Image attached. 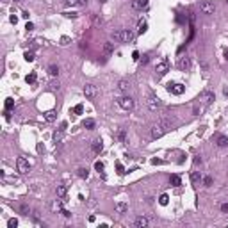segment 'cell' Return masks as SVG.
<instances>
[{
    "label": "cell",
    "instance_id": "obj_1",
    "mask_svg": "<svg viewBox=\"0 0 228 228\" xmlns=\"http://www.w3.org/2000/svg\"><path fill=\"white\" fill-rule=\"evenodd\" d=\"M171 127H173V123H171L169 119H160V121H157V123L152 127V137H153V139L160 137L162 134H166L168 130H171Z\"/></svg>",
    "mask_w": 228,
    "mask_h": 228
},
{
    "label": "cell",
    "instance_id": "obj_2",
    "mask_svg": "<svg viewBox=\"0 0 228 228\" xmlns=\"http://www.w3.org/2000/svg\"><path fill=\"white\" fill-rule=\"evenodd\" d=\"M200 11L203 14H214L216 13V5H214V2H210V0H203V2L200 4Z\"/></svg>",
    "mask_w": 228,
    "mask_h": 228
},
{
    "label": "cell",
    "instance_id": "obj_3",
    "mask_svg": "<svg viewBox=\"0 0 228 228\" xmlns=\"http://www.w3.org/2000/svg\"><path fill=\"white\" fill-rule=\"evenodd\" d=\"M155 71H157L159 75H166V73L169 71V61L166 59V57L160 59L159 63H157V66H155Z\"/></svg>",
    "mask_w": 228,
    "mask_h": 228
},
{
    "label": "cell",
    "instance_id": "obj_4",
    "mask_svg": "<svg viewBox=\"0 0 228 228\" xmlns=\"http://www.w3.org/2000/svg\"><path fill=\"white\" fill-rule=\"evenodd\" d=\"M146 103H148V109H150V111H157V109L160 107V98H159L157 95H153V93H150Z\"/></svg>",
    "mask_w": 228,
    "mask_h": 228
},
{
    "label": "cell",
    "instance_id": "obj_5",
    "mask_svg": "<svg viewBox=\"0 0 228 228\" xmlns=\"http://www.w3.org/2000/svg\"><path fill=\"white\" fill-rule=\"evenodd\" d=\"M118 105L125 111H130V109H134V100L130 96H121V98H118Z\"/></svg>",
    "mask_w": 228,
    "mask_h": 228
},
{
    "label": "cell",
    "instance_id": "obj_6",
    "mask_svg": "<svg viewBox=\"0 0 228 228\" xmlns=\"http://www.w3.org/2000/svg\"><path fill=\"white\" fill-rule=\"evenodd\" d=\"M84 95H86V98H89V100H95V98H96V95H98L96 86H93V84H86V86H84Z\"/></svg>",
    "mask_w": 228,
    "mask_h": 228
},
{
    "label": "cell",
    "instance_id": "obj_7",
    "mask_svg": "<svg viewBox=\"0 0 228 228\" xmlns=\"http://www.w3.org/2000/svg\"><path fill=\"white\" fill-rule=\"evenodd\" d=\"M16 168H18V171L20 173H29V169H30V164L23 159V157H20L18 160H16Z\"/></svg>",
    "mask_w": 228,
    "mask_h": 228
},
{
    "label": "cell",
    "instance_id": "obj_8",
    "mask_svg": "<svg viewBox=\"0 0 228 228\" xmlns=\"http://www.w3.org/2000/svg\"><path fill=\"white\" fill-rule=\"evenodd\" d=\"M168 91L173 93V95H182L185 91V86L184 84H168Z\"/></svg>",
    "mask_w": 228,
    "mask_h": 228
},
{
    "label": "cell",
    "instance_id": "obj_9",
    "mask_svg": "<svg viewBox=\"0 0 228 228\" xmlns=\"http://www.w3.org/2000/svg\"><path fill=\"white\" fill-rule=\"evenodd\" d=\"M178 68H180L182 71H187V70L191 68V59H189L187 55L180 57V61H178Z\"/></svg>",
    "mask_w": 228,
    "mask_h": 228
},
{
    "label": "cell",
    "instance_id": "obj_10",
    "mask_svg": "<svg viewBox=\"0 0 228 228\" xmlns=\"http://www.w3.org/2000/svg\"><path fill=\"white\" fill-rule=\"evenodd\" d=\"M121 41H123V43H132V41H134V32L128 30V29L121 30Z\"/></svg>",
    "mask_w": 228,
    "mask_h": 228
},
{
    "label": "cell",
    "instance_id": "obj_11",
    "mask_svg": "<svg viewBox=\"0 0 228 228\" xmlns=\"http://www.w3.org/2000/svg\"><path fill=\"white\" fill-rule=\"evenodd\" d=\"M146 5H148V0H134V2H132V9H134V11H143Z\"/></svg>",
    "mask_w": 228,
    "mask_h": 228
},
{
    "label": "cell",
    "instance_id": "obj_12",
    "mask_svg": "<svg viewBox=\"0 0 228 228\" xmlns=\"http://www.w3.org/2000/svg\"><path fill=\"white\" fill-rule=\"evenodd\" d=\"M214 143L217 144V146H226V144H228V137L223 136V134H217L216 139H214Z\"/></svg>",
    "mask_w": 228,
    "mask_h": 228
},
{
    "label": "cell",
    "instance_id": "obj_13",
    "mask_svg": "<svg viewBox=\"0 0 228 228\" xmlns=\"http://www.w3.org/2000/svg\"><path fill=\"white\" fill-rule=\"evenodd\" d=\"M200 100H203L205 103H210V102L214 100V93H212V91H203V93H201V98H200Z\"/></svg>",
    "mask_w": 228,
    "mask_h": 228
},
{
    "label": "cell",
    "instance_id": "obj_14",
    "mask_svg": "<svg viewBox=\"0 0 228 228\" xmlns=\"http://www.w3.org/2000/svg\"><path fill=\"white\" fill-rule=\"evenodd\" d=\"M16 209H18V212L22 214V216H29V214H30L29 205H25V203H18V205H16Z\"/></svg>",
    "mask_w": 228,
    "mask_h": 228
},
{
    "label": "cell",
    "instance_id": "obj_15",
    "mask_svg": "<svg viewBox=\"0 0 228 228\" xmlns=\"http://www.w3.org/2000/svg\"><path fill=\"white\" fill-rule=\"evenodd\" d=\"M134 225H136L137 228H146V226H148V219H146V217H144V216H139L137 219H136V223H134Z\"/></svg>",
    "mask_w": 228,
    "mask_h": 228
},
{
    "label": "cell",
    "instance_id": "obj_16",
    "mask_svg": "<svg viewBox=\"0 0 228 228\" xmlns=\"http://www.w3.org/2000/svg\"><path fill=\"white\" fill-rule=\"evenodd\" d=\"M146 29H148L146 20H139V22H137V34H144V32H146Z\"/></svg>",
    "mask_w": 228,
    "mask_h": 228
},
{
    "label": "cell",
    "instance_id": "obj_17",
    "mask_svg": "<svg viewBox=\"0 0 228 228\" xmlns=\"http://www.w3.org/2000/svg\"><path fill=\"white\" fill-rule=\"evenodd\" d=\"M103 150V143H102V139H95L93 141V152L95 153H100Z\"/></svg>",
    "mask_w": 228,
    "mask_h": 228
},
{
    "label": "cell",
    "instance_id": "obj_18",
    "mask_svg": "<svg viewBox=\"0 0 228 228\" xmlns=\"http://www.w3.org/2000/svg\"><path fill=\"white\" fill-rule=\"evenodd\" d=\"M169 184L173 185V187H178V185H182V178L178 177V175H171V177H169Z\"/></svg>",
    "mask_w": 228,
    "mask_h": 228
},
{
    "label": "cell",
    "instance_id": "obj_19",
    "mask_svg": "<svg viewBox=\"0 0 228 228\" xmlns=\"http://www.w3.org/2000/svg\"><path fill=\"white\" fill-rule=\"evenodd\" d=\"M127 209H128V205H127L125 201H119V203L116 205V212H118V214H125Z\"/></svg>",
    "mask_w": 228,
    "mask_h": 228
},
{
    "label": "cell",
    "instance_id": "obj_20",
    "mask_svg": "<svg viewBox=\"0 0 228 228\" xmlns=\"http://www.w3.org/2000/svg\"><path fill=\"white\" fill-rule=\"evenodd\" d=\"M200 180H201V173L200 171H193L191 173V182L193 184H200Z\"/></svg>",
    "mask_w": 228,
    "mask_h": 228
},
{
    "label": "cell",
    "instance_id": "obj_21",
    "mask_svg": "<svg viewBox=\"0 0 228 228\" xmlns=\"http://www.w3.org/2000/svg\"><path fill=\"white\" fill-rule=\"evenodd\" d=\"M112 52H114V46H112L111 41H107V43L103 45V54H105V55H111Z\"/></svg>",
    "mask_w": 228,
    "mask_h": 228
},
{
    "label": "cell",
    "instance_id": "obj_22",
    "mask_svg": "<svg viewBox=\"0 0 228 228\" xmlns=\"http://www.w3.org/2000/svg\"><path fill=\"white\" fill-rule=\"evenodd\" d=\"M118 89H119V91H128V89H130V84H128L127 80H119V82H118Z\"/></svg>",
    "mask_w": 228,
    "mask_h": 228
},
{
    "label": "cell",
    "instance_id": "obj_23",
    "mask_svg": "<svg viewBox=\"0 0 228 228\" xmlns=\"http://www.w3.org/2000/svg\"><path fill=\"white\" fill-rule=\"evenodd\" d=\"M66 193H68L66 185H57V196H59V198H64Z\"/></svg>",
    "mask_w": 228,
    "mask_h": 228
},
{
    "label": "cell",
    "instance_id": "obj_24",
    "mask_svg": "<svg viewBox=\"0 0 228 228\" xmlns=\"http://www.w3.org/2000/svg\"><path fill=\"white\" fill-rule=\"evenodd\" d=\"M48 73H50L52 77H57V75H59V66L50 64V66H48Z\"/></svg>",
    "mask_w": 228,
    "mask_h": 228
},
{
    "label": "cell",
    "instance_id": "obj_25",
    "mask_svg": "<svg viewBox=\"0 0 228 228\" xmlns=\"http://www.w3.org/2000/svg\"><path fill=\"white\" fill-rule=\"evenodd\" d=\"M36 79H38V75H36V71H32V73H29V75L25 77V80H27V84H36Z\"/></svg>",
    "mask_w": 228,
    "mask_h": 228
},
{
    "label": "cell",
    "instance_id": "obj_26",
    "mask_svg": "<svg viewBox=\"0 0 228 228\" xmlns=\"http://www.w3.org/2000/svg\"><path fill=\"white\" fill-rule=\"evenodd\" d=\"M57 118V112L55 111H48V112H45V119L46 121H54Z\"/></svg>",
    "mask_w": 228,
    "mask_h": 228
},
{
    "label": "cell",
    "instance_id": "obj_27",
    "mask_svg": "<svg viewBox=\"0 0 228 228\" xmlns=\"http://www.w3.org/2000/svg\"><path fill=\"white\" fill-rule=\"evenodd\" d=\"M52 210H54V212L63 210V200H57V201H54V205H52Z\"/></svg>",
    "mask_w": 228,
    "mask_h": 228
},
{
    "label": "cell",
    "instance_id": "obj_28",
    "mask_svg": "<svg viewBox=\"0 0 228 228\" xmlns=\"http://www.w3.org/2000/svg\"><path fill=\"white\" fill-rule=\"evenodd\" d=\"M84 127H86L87 130H93V128H95V119H91V118L84 119Z\"/></svg>",
    "mask_w": 228,
    "mask_h": 228
},
{
    "label": "cell",
    "instance_id": "obj_29",
    "mask_svg": "<svg viewBox=\"0 0 228 228\" xmlns=\"http://www.w3.org/2000/svg\"><path fill=\"white\" fill-rule=\"evenodd\" d=\"M77 175H79L80 178H87V177H89V171H87V168H80V169L77 171Z\"/></svg>",
    "mask_w": 228,
    "mask_h": 228
},
{
    "label": "cell",
    "instance_id": "obj_30",
    "mask_svg": "<svg viewBox=\"0 0 228 228\" xmlns=\"http://www.w3.org/2000/svg\"><path fill=\"white\" fill-rule=\"evenodd\" d=\"M23 57H25V61H29V63H32V61L36 59V57H34V52H32V50H30V52H25V54H23Z\"/></svg>",
    "mask_w": 228,
    "mask_h": 228
},
{
    "label": "cell",
    "instance_id": "obj_31",
    "mask_svg": "<svg viewBox=\"0 0 228 228\" xmlns=\"http://www.w3.org/2000/svg\"><path fill=\"white\" fill-rule=\"evenodd\" d=\"M93 23H95V25H102V23H103L102 16H100V14H93Z\"/></svg>",
    "mask_w": 228,
    "mask_h": 228
},
{
    "label": "cell",
    "instance_id": "obj_32",
    "mask_svg": "<svg viewBox=\"0 0 228 228\" xmlns=\"http://www.w3.org/2000/svg\"><path fill=\"white\" fill-rule=\"evenodd\" d=\"M7 226L9 228H16L18 226V219H16V217H11V219L7 221Z\"/></svg>",
    "mask_w": 228,
    "mask_h": 228
},
{
    "label": "cell",
    "instance_id": "obj_33",
    "mask_svg": "<svg viewBox=\"0 0 228 228\" xmlns=\"http://www.w3.org/2000/svg\"><path fill=\"white\" fill-rule=\"evenodd\" d=\"M14 107V102H13V98H7L5 100V111H11Z\"/></svg>",
    "mask_w": 228,
    "mask_h": 228
},
{
    "label": "cell",
    "instance_id": "obj_34",
    "mask_svg": "<svg viewBox=\"0 0 228 228\" xmlns=\"http://www.w3.org/2000/svg\"><path fill=\"white\" fill-rule=\"evenodd\" d=\"M103 168H105V166H103V162H102V160H96V162H95V169H96L98 173H100V171H103Z\"/></svg>",
    "mask_w": 228,
    "mask_h": 228
},
{
    "label": "cell",
    "instance_id": "obj_35",
    "mask_svg": "<svg viewBox=\"0 0 228 228\" xmlns=\"http://www.w3.org/2000/svg\"><path fill=\"white\" fill-rule=\"evenodd\" d=\"M118 139H119L121 143H127V134L123 132V130H119V132H118Z\"/></svg>",
    "mask_w": 228,
    "mask_h": 228
},
{
    "label": "cell",
    "instance_id": "obj_36",
    "mask_svg": "<svg viewBox=\"0 0 228 228\" xmlns=\"http://www.w3.org/2000/svg\"><path fill=\"white\" fill-rule=\"evenodd\" d=\"M168 201H169V198H168V194H162L160 198H159V203L160 205H168Z\"/></svg>",
    "mask_w": 228,
    "mask_h": 228
},
{
    "label": "cell",
    "instance_id": "obj_37",
    "mask_svg": "<svg viewBox=\"0 0 228 228\" xmlns=\"http://www.w3.org/2000/svg\"><path fill=\"white\" fill-rule=\"evenodd\" d=\"M116 169H118V173L119 175H125L127 171H125V168H123V164L121 162H116Z\"/></svg>",
    "mask_w": 228,
    "mask_h": 228
},
{
    "label": "cell",
    "instance_id": "obj_38",
    "mask_svg": "<svg viewBox=\"0 0 228 228\" xmlns=\"http://www.w3.org/2000/svg\"><path fill=\"white\" fill-rule=\"evenodd\" d=\"M54 139H55V143H61V139H63V130L55 132V134H54Z\"/></svg>",
    "mask_w": 228,
    "mask_h": 228
},
{
    "label": "cell",
    "instance_id": "obj_39",
    "mask_svg": "<svg viewBox=\"0 0 228 228\" xmlns=\"http://www.w3.org/2000/svg\"><path fill=\"white\" fill-rule=\"evenodd\" d=\"M111 36H112V39H119L121 41V30H114Z\"/></svg>",
    "mask_w": 228,
    "mask_h": 228
},
{
    "label": "cell",
    "instance_id": "obj_40",
    "mask_svg": "<svg viewBox=\"0 0 228 228\" xmlns=\"http://www.w3.org/2000/svg\"><path fill=\"white\" fill-rule=\"evenodd\" d=\"M82 111H84V107H82L80 103H79V105H75V107H73V114H82Z\"/></svg>",
    "mask_w": 228,
    "mask_h": 228
},
{
    "label": "cell",
    "instance_id": "obj_41",
    "mask_svg": "<svg viewBox=\"0 0 228 228\" xmlns=\"http://www.w3.org/2000/svg\"><path fill=\"white\" fill-rule=\"evenodd\" d=\"M61 45H63V46L70 45V38H68V36H63V38H61Z\"/></svg>",
    "mask_w": 228,
    "mask_h": 228
},
{
    "label": "cell",
    "instance_id": "obj_42",
    "mask_svg": "<svg viewBox=\"0 0 228 228\" xmlns=\"http://www.w3.org/2000/svg\"><path fill=\"white\" fill-rule=\"evenodd\" d=\"M203 184L207 185V187H210V185H212V177H205L203 178Z\"/></svg>",
    "mask_w": 228,
    "mask_h": 228
},
{
    "label": "cell",
    "instance_id": "obj_43",
    "mask_svg": "<svg viewBox=\"0 0 228 228\" xmlns=\"http://www.w3.org/2000/svg\"><path fill=\"white\" fill-rule=\"evenodd\" d=\"M219 209H221V212H223V214H228V203H221Z\"/></svg>",
    "mask_w": 228,
    "mask_h": 228
},
{
    "label": "cell",
    "instance_id": "obj_44",
    "mask_svg": "<svg viewBox=\"0 0 228 228\" xmlns=\"http://www.w3.org/2000/svg\"><path fill=\"white\" fill-rule=\"evenodd\" d=\"M50 89H52V91L59 89V82H55V80H54V82H50Z\"/></svg>",
    "mask_w": 228,
    "mask_h": 228
},
{
    "label": "cell",
    "instance_id": "obj_45",
    "mask_svg": "<svg viewBox=\"0 0 228 228\" xmlns=\"http://www.w3.org/2000/svg\"><path fill=\"white\" fill-rule=\"evenodd\" d=\"M64 4H66V5H77L79 0H64Z\"/></svg>",
    "mask_w": 228,
    "mask_h": 228
},
{
    "label": "cell",
    "instance_id": "obj_46",
    "mask_svg": "<svg viewBox=\"0 0 228 228\" xmlns=\"http://www.w3.org/2000/svg\"><path fill=\"white\" fill-rule=\"evenodd\" d=\"M66 18H77V13H63Z\"/></svg>",
    "mask_w": 228,
    "mask_h": 228
},
{
    "label": "cell",
    "instance_id": "obj_47",
    "mask_svg": "<svg viewBox=\"0 0 228 228\" xmlns=\"http://www.w3.org/2000/svg\"><path fill=\"white\" fill-rule=\"evenodd\" d=\"M9 22H11V23H14V25H16V23H18V18H16V16L13 14V16H9Z\"/></svg>",
    "mask_w": 228,
    "mask_h": 228
},
{
    "label": "cell",
    "instance_id": "obj_48",
    "mask_svg": "<svg viewBox=\"0 0 228 228\" xmlns=\"http://www.w3.org/2000/svg\"><path fill=\"white\" fill-rule=\"evenodd\" d=\"M193 112L196 114V116H198V114L201 112V107H200V105H194V111H193Z\"/></svg>",
    "mask_w": 228,
    "mask_h": 228
},
{
    "label": "cell",
    "instance_id": "obj_49",
    "mask_svg": "<svg viewBox=\"0 0 228 228\" xmlns=\"http://www.w3.org/2000/svg\"><path fill=\"white\" fill-rule=\"evenodd\" d=\"M25 29H27V30H34V23H30V22H27V25H25Z\"/></svg>",
    "mask_w": 228,
    "mask_h": 228
},
{
    "label": "cell",
    "instance_id": "obj_50",
    "mask_svg": "<svg viewBox=\"0 0 228 228\" xmlns=\"http://www.w3.org/2000/svg\"><path fill=\"white\" fill-rule=\"evenodd\" d=\"M61 214H63L64 217H71V212L70 210H61Z\"/></svg>",
    "mask_w": 228,
    "mask_h": 228
},
{
    "label": "cell",
    "instance_id": "obj_51",
    "mask_svg": "<svg viewBox=\"0 0 228 228\" xmlns=\"http://www.w3.org/2000/svg\"><path fill=\"white\" fill-rule=\"evenodd\" d=\"M132 59H134V61H139V52H134V54H132Z\"/></svg>",
    "mask_w": 228,
    "mask_h": 228
},
{
    "label": "cell",
    "instance_id": "obj_52",
    "mask_svg": "<svg viewBox=\"0 0 228 228\" xmlns=\"http://www.w3.org/2000/svg\"><path fill=\"white\" fill-rule=\"evenodd\" d=\"M201 162V157H200V155H196V157H194V164H200Z\"/></svg>",
    "mask_w": 228,
    "mask_h": 228
},
{
    "label": "cell",
    "instance_id": "obj_53",
    "mask_svg": "<svg viewBox=\"0 0 228 228\" xmlns=\"http://www.w3.org/2000/svg\"><path fill=\"white\" fill-rule=\"evenodd\" d=\"M152 164H162L160 159H152Z\"/></svg>",
    "mask_w": 228,
    "mask_h": 228
},
{
    "label": "cell",
    "instance_id": "obj_54",
    "mask_svg": "<svg viewBox=\"0 0 228 228\" xmlns=\"http://www.w3.org/2000/svg\"><path fill=\"white\" fill-rule=\"evenodd\" d=\"M66 127H68V123H66V121H63V123H61V128H59V130H64Z\"/></svg>",
    "mask_w": 228,
    "mask_h": 228
},
{
    "label": "cell",
    "instance_id": "obj_55",
    "mask_svg": "<svg viewBox=\"0 0 228 228\" xmlns=\"http://www.w3.org/2000/svg\"><path fill=\"white\" fill-rule=\"evenodd\" d=\"M223 93H225V96H228V86H225V87H223Z\"/></svg>",
    "mask_w": 228,
    "mask_h": 228
},
{
    "label": "cell",
    "instance_id": "obj_56",
    "mask_svg": "<svg viewBox=\"0 0 228 228\" xmlns=\"http://www.w3.org/2000/svg\"><path fill=\"white\" fill-rule=\"evenodd\" d=\"M79 4H80V5H86V4H87V0H79Z\"/></svg>",
    "mask_w": 228,
    "mask_h": 228
},
{
    "label": "cell",
    "instance_id": "obj_57",
    "mask_svg": "<svg viewBox=\"0 0 228 228\" xmlns=\"http://www.w3.org/2000/svg\"><path fill=\"white\" fill-rule=\"evenodd\" d=\"M225 59H226V61H228V50H226V52H225Z\"/></svg>",
    "mask_w": 228,
    "mask_h": 228
},
{
    "label": "cell",
    "instance_id": "obj_58",
    "mask_svg": "<svg viewBox=\"0 0 228 228\" xmlns=\"http://www.w3.org/2000/svg\"><path fill=\"white\" fill-rule=\"evenodd\" d=\"M100 2H107V0H100Z\"/></svg>",
    "mask_w": 228,
    "mask_h": 228
},
{
    "label": "cell",
    "instance_id": "obj_59",
    "mask_svg": "<svg viewBox=\"0 0 228 228\" xmlns=\"http://www.w3.org/2000/svg\"><path fill=\"white\" fill-rule=\"evenodd\" d=\"M14 2H20V0H14Z\"/></svg>",
    "mask_w": 228,
    "mask_h": 228
},
{
    "label": "cell",
    "instance_id": "obj_60",
    "mask_svg": "<svg viewBox=\"0 0 228 228\" xmlns=\"http://www.w3.org/2000/svg\"><path fill=\"white\" fill-rule=\"evenodd\" d=\"M4 2H7V0H4Z\"/></svg>",
    "mask_w": 228,
    "mask_h": 228
},
{
    "label": "cell",
    "instance_id": "obj_61",
    "mask_svg": "<svg viewBox=\"0 0 228 228\" xmlns=\"http://www.w3.org/2000/svg\"><path fill=\"white\" fill-rule=\"evenodd\" d=\"M226 2H228V0H226Z\"/></svg>",
    "mask_w": 228,
    "mask_h": 228
}]
</instances>
